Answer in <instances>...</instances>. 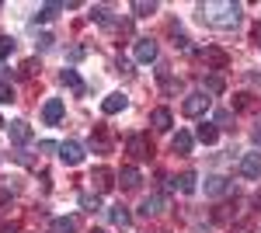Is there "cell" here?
I'll use <instances>...</instances> for the list:
<instances>
[{
    "instance_id": "cell-1",
    "label": "cell",
    "mask_w": 261,
    "mask_h": 233,
    "mask_svg": "<svg viewBox=\"0 0 261 233\" xmlns=\"http://www.w3.org/2000/svg\"><path fill=\"white\" fill-rule=\"evenodd\" d=\"M199 18L213 28H233L241 21V4H230V0H216V4H199L195 7Z\"/></svg>"
},
{
    "instance_id": "cell-2",
    "label": "cell",
    "mask_w": 261,
    "mask_h": 233,
    "mask_svg": "<svg viewBox=\"0 0 261 233\" xmlns=\"http://www.w3.org/2000/svg\"><path fill=\"white\" fill-rule=\"evenodd\" d=\"M209 105H213V97L205 94V91H195V94H188L185 101H181V112H185L188 118H199V115L209 112Z\"/></svg>"
},
{
    "instance_id": "cell-3",
    "label": "cell",
    "mask_w": 261,
    "mask_h": 233,
    "mask_svg": "<svg viewBox=\"0 0 261 233\" xmlns=\"http://www.w3.org/2000/svg\"><path fill=\"white\" fill-rule=\"evenodd\" d=\"M60 160L66 164V167H77V164L84 160V146H81V143H73V139L60 143Z\"/></svg>"
},
{
    "instance_id": "cell-4",
    "label": "cell",
    "mask_w": 261,
    "mask_h": 233,
    "mask_svg": "<svg viewBox=\"0 0 261 233\" xmlns=\"http://www.w3.org/2000/svg\"><path fill=\"white\" fill-rule=\"evenodd\" d=\"M237 171H241V177H261V153H244Z\"/></svg>"
},
{
    "instance_id": "cell-5",
    "label": "cell",
    "mask_w": 261,
    "mask_h": 233,
    "mask_svg": "<svg viewBox=\"0 0 261 233\" xmlns=\"http://www.w3.org/2000/svg\"><path fill=\"white\" fill-rule=\"evenodd\" d=\"M133 56L140 59V63H153V59H157V42H153V39H136Z\"/></svg>"
},
{
    "instance_id": "cell-6",
    "label": "cell",
    "mask_w": 261,
    "mask_h": 233,
    "mask_svg": "<svg viewBox=\"0 0 261 233\" xmlns=\"http://www.w3.org/2000/svg\"><path fill=\"white\" fill-rule=\"evenodd\" d=\"M60 118H63V101L60 97H49V101L42 105V122H45V125H60Z\"/></svg>"
},
{
    "instance_id": "cell-7",
    "label": "cell",
    "mask_w": 261,
    "mask_h": 233,
    "mask_svg": "<svg viewBox=\"0 0 261 233\" xmlns=\"http://www.w3.org/2000/svg\"><path fill=\"white\" fill-rule=\"evenodd\" d=\"M164 209H167V195H164V192L150 195V198H143V205H140L143 216H161Z\"/></svg>"
},
{
    "instance_id": "cell-8",
    "label": "cell",
    "mask_w": 261,
    "mask_h": 233,
    "mask_svg": "<svg viewBox=\"0 0 261 233\" xmlns=\"http://www.w3.org/2000/svg\"><path fill=\"white\" fill-rule=\"evenodd\" d=\"M125 146H129V153L136 157V160H146V157L153 153V150H150V143H146V136H143V133H136V136H129V143H125Z\"/></svg>"
},
{
    "instance_id": "cell-9",
    "label": "cell",
    "mask_w": 261,
    "mask_h": 233,
    "mask_svg": "<svg viewBox=\"0 0 261 233\" xmlns=\"http://www.w3.org/2000/svg\"><path fill=\"white\" fill-rule=\"evenodd\" d=\"M7 133H11V143H18V146H24V143L32 139V125L18 118V122H11V125H7Z\"/></svg>"
},
{
    "instance_id": "cell-10",
    "label": "cell",
    "mask_w": 261,
    "mask_h": 233,
    "mask_svg": "<svg viewBox=\"0 0 261 233\" xmlns=\"http://www.w3.org/2000/svg\"><path fill=\"white\" fill-rule=\"evenodd\" d=\"M60 80H63V87H70L73 94H84V91H87V84L81 80V73H77V70H70V66L60 73Z\"/></svg>"
},
{
    "instance_id": "cell-11",
    "label": "cell",
    "mask_w": 261,
    "mask_h": 233,
    "mask_svg": "<svg viewBox=\"0 0 261 233\" xmlns=\"http://www.w3.org/2000/svg\"><path fill=\"white\" fill-rule=\"evenodd\" d=\"M150 122H153V129H157V133H167V129L174 125V115H171V108H153Z\"/></svg>"
},
{
    "instance_id": "cell-12",
    "label": "cell",
    "mask_w": 261,
    "mask_h": 233,
    "mask_svg": "<svg viewBox=\"0 0 261 233\" xmlns=\"http://www.w3.org/2000/svg\"><path fill=\"white\" fill-rule=\"evenodd\" d=\"M195 139L205 143V146H213L216 139H220V129H216V122H202L199 129H195Z\"/></svg>"
},
{
    "instance_id": "cell-13",
    "label": "cell",
    "mask_w": 261,
    "mask_h": 233,
    "mask_svg": "<svg viewBox=\"0 0 261 233\" xmlns=\"http://www.w3.org/2000/svg\"><path fill=\"white\" fill-rule=\"evenodd\" d=\"M195 181H199V177L192 174V171H185V174H178V177H174V181H171V188H178V192L192 195V192H195V188H199Z\"/></svg>"
},
{
    "instance_id": "cell-14",
    "label": "cell",
    "mask_w": 261,
    "mask_h": 233,
    "mask_svg": "<svg viewBox=\"0 0 261 233\" xmlns=\"http://www.w3.org/2000/svg\"><path fill=\"white\" fill-rule=\"evenodd\" d=\"M49 233H77V219L73 216H56L49 223Z\"/></svg>"
},
{
    "instance_id": "cell-15",
    "label": "cell",
    "mask_w": 261,
    "mask_h": 233,
    "mask_svg": "<svg viewBox=\"0 0 261 233\" xmlns=\"http://www.w3.org/2000/svg\"><path fill=\"white\" fill-rule=\"evenodd\" d=\"M223 192H230V181L223 174H209L205 177V195H223Z\"/></svg>"
},
{
    "instance_id": "cell-16",
    "label": "cell",
    "mask_w": 261,
    "mask_h": 233,
    "mask_svg": "<svg viewBox=\"0 0 261 233\" xmlns=\"http://www.w3.org/2000/svg\"><path fill=\"white\" fill-rule=\"evenodd\" d=\"M125 105H129V101H125V94H108L105 101H101V112H105V115H115V112H122V108H125Z\"/></svg>"
},
{
    "instance_id": "cell-17",
    "label": "cell",
    "mask_w": 261,
    "mask_h": 233,
    "mask_svg": "<svg viewBox=\"0 0 261 233\" xmlns=\"http://www.w3.org/2000/svg\"><path fill=\"white\" fill-rule=\"evenodd\" d=\"M202 59H205V63H213L216 70H223V66L230 63V56H226L223 49H202Z\"/></svg>"
},
{
    "instance_id": "cell-18",
    "label": "cell",
    "mask_w": 261,
    "mask_h": 233,
    "mask_svg": "<svg viewBox=\"0 0 261 233\" xmlns=\"http://www.w3.org/2000/svg\"><path fill=\"white\" fill-rule=\"evenodd\" d=\"M112 171H108V167H98V171H94V174H91V181H94V185H98V192H108V188H112V185H115V181H112Z\"/></svg>"
},
{
    "instance_id": "cell-19",
    "label": "cell",
    "mask_w": 261,
    "mask_h": 233,
    "mask_svg": "<svg viewBox=\"0 0 261 233\" xmlns=\"http://www.w3.org/2000/svg\"><path fill=\"white\" fill-rule=\"evenodd\" d=\"M119 181H122V188H140V171H136V167H122L119 171Z\"/></svg>"
},
{
    "instance_id": "cell-20",
    "label": "cell",
    "mask_w": 261,
    "mask_h": 233,
    "mask_svg": "<svg viewBox=\"0 0 261 233\" xmlns=\"http://www.w3.org/2000/svg\"><path fill=\"white\" fill-rule=\"evenodd\" d=\"M60 11H63V4H42L39 11H35V18H32V21H35V24H39V21H53L56 14H60Z\"/></svg>"
},
{
    "instance_id": "cell-21",
    "label": "cell",
    "mask_w": 261,
    "mask_h": 233,
    "mask_svg": "<svg viewBox=\"0 0 261 233\" xmlns=\"http://www.w3.org/2000/svg\"><path fill=\"white\" fill-rule=\"evenodd\" d=\"M171 150L174 153H192V136L188 133H178V136L171 139Z\"/></svg>"
},
{
    "instance_id": "cell-22",
    "label": "cell",
    "mask_w": 261,
    "mask_h": 233,
    "mask_svg": "<svg viewBox=\"0 0 261 233\" xmlns=\"http://www.w3.org/2000/svg\"><path fill=\"white\" fill-rule=\"evenodd\" d=\"M133 11H136V18H150V14H157V4H153V0H150V4H146V0H136Z\"/></svg>"
},
{
    "instance_id": "cell-23",
    "label": "cell",
    "mask_w": 261,
    "mask_h": 233,
    "mask_svg": "<svg viewBox=\"0 0 261 233\" xmlns=\"http://www.w3.org/2000/svg\"><path fill=\"white\" fill-rule=\"evenodd\" d=\"M112 223H115V226H129V223H133V216H129V209H122V205H115V209H112Z\"/></svg>"
},
{
    "instance_id": "cell-24",
    "label": "cell",
    "mask_w": 261,
    "mask_h": 233,
    "mask_svg": "<svg viewBox=\"0 0 261 233\" xmlns=\"http://www.w3.org/2000/svg\"><path fill=\"white\" fill-rule=\"evenodd\" d=\"M81 205L87 209V213H98V209H101V198H98V195H87V192H84L81 195Z\"/></svg>"
},
{
    "instance_id": "cell-25",
    "label": "cell",
    "mask_w": 261,
    "mask_h": 233,
    "mask_svg": "<svg viewBox=\"0 0 261 233\" xmlns=\"http://www.w3.org/2000/svg\"><path fill=\"white\" fill-rule=\"evenodd\" d=\"M11 101H14V87L7 80H0V105H11Z\"/></svg>"
},
{
    "instance_id": "cell-26",
    "label": "cell",
    "mask_w": 261,
    "mask_h": 233,
    "mask_svg": "<svg viewBox=\"0 0 261 233\" xmlns=\"http://www.w3.org/2000/svg\"><path fill=\"white\" fill-rule=\"evenodd\" d=\"M11 53H14V39H11V35H4V39H0V59H7Z\"/></svg>"
},
{
    "instance_id": "cell-27",
    "label": "cell",
    "mask_w": 261,
    "mask_h": 233,
    "mask_svg": "<svg viewBox=\"0 0 261 233\" xmlns=\"http://www.w3.org/2000/svg\"><path fill=\"white\" fill-rule=\"evenodd\" d=\"M223 91V77H209L205 80V94H220Z\"/></svg>"
},
{
    "instance_id": "cell-28",
    "label": "cell",
    "mask_w": 261,
    "mask_h": 233,
    "mask_svg": "<svg viewBox=\"0 0 261 233\" xmlns=\"http://www.w3.org/2000/svg\"><path fill=\"white\" fill-rule=\"evenodd\" d=\"M230 122H233V115H230V112H216V129H233Z\"/></svg>"
},
{
    "instance_id": "cell-29",
    "label": "cell",
    "mask_w": 261,
    "mask_h": 233,
    "mask_svg": "<svg viewBox=\"0 0 261 233\" xmlns=\"http://www.w3.org/2000/svg\"><path fill=\"white\" fill-rule=\"evenodd\" d=\"M91 18L101 21V24H108V7H105V4H101V7H91Z\"/></svg>"
},
{
    "instance_id": "cell-30",
    "label": "cell",
    "mask_w": 261,
    "mask_h": 233,
    "mask_svg": "<svg viewBox=\"0 0 261 233\" xmlns=\"http://www.w3.org/2000/svg\"><path fill=\"white\" fill-rule=\"evenodd\" d=\"M237 108H241V112H251V108H254L251 94H237Z\"/></svg>"
},
{
    "instance_id": "cell-31",
    "label": "cell",
    "mask_w": 261,
    "mask_h": 233,
    "mask_svg": "<svg viewBox=\"0 0 261 233\" xmlns=\"http://www.w3.org/2000/svg\"><path fill=\"white\" fill-rule=\"evenodd\" d=\"M53 42H56V39L45 32V35H39V49H42V53H45V49H53Z\"/></svg>"
},
{
    "instance_id": "cell-32",
    "label": "cell",
    "mask_w": 261,
    "mask_h": 233,
    "mask_svg": "<svg viewBox=\"0 0 261 233\" xmlns=\"http://www.w3.org/2000/svg\"><path fill=\"white\" fill-rule=\"evenodd\" d=\"M174 45H178V49H188V35L178 32V28H174Z\"/></svg>"
},
{
    "instance_id": "cell-33",
    "label": "cell",
    "mask_w": 261,
    "mask_h": 233,
    "mask_svg": "<svg viewBox=\"0 0 261 233\" xmlns=\"http://www.w3.org/2000/svg\"><path fill=\"white\" fill-rule=\"evenodd\" d=\"M251 39H254V42H258V45H261V21H258V24H254V32H251Z\"/></svg>"
},
{
    "instance_id": "cell-34",
    "label": "cell",
    "mask_w": 261,
    "mask_h": 233,
    "mask_svg": "<svg viewBox=\"0 0 261 233\" xmlns=\"http://www.w3.org/2000/svg\"><path fill=\"white\" fill-rule=\"evenodd\" d=\"M251 139H254V146H261V125L254 129V133H251Z\"/></svg>"
},
{
    "instance_id": "cell-35",
    "label": "cell",
    "mask_w": 261,
    "mask_h": 233,
    "mask_svg": "<svg viewBox=\"0 0 261 233\" xmlns=\"http://www.w3.org/2000/svg\"><path fill=\"white\" fill-rule=\"evenodd\" d=\"M0 233H18V226H4V230H0Z\"/></svg>"
},
{
    "instance_id": "cell-36",
    "label": "cell",
    "mask_w": 261,
    "mask_h": 233,
    "mask_svg": "<svg viewBox=\"0 0 261 233\" xmlns=\"http://www.w3.org/2000/svg\"><path fill=\"white\" fill-rule=\"evenodd\" d=\"M94 233H105V230H94Z\"/></svg>"
}]
</instances>
